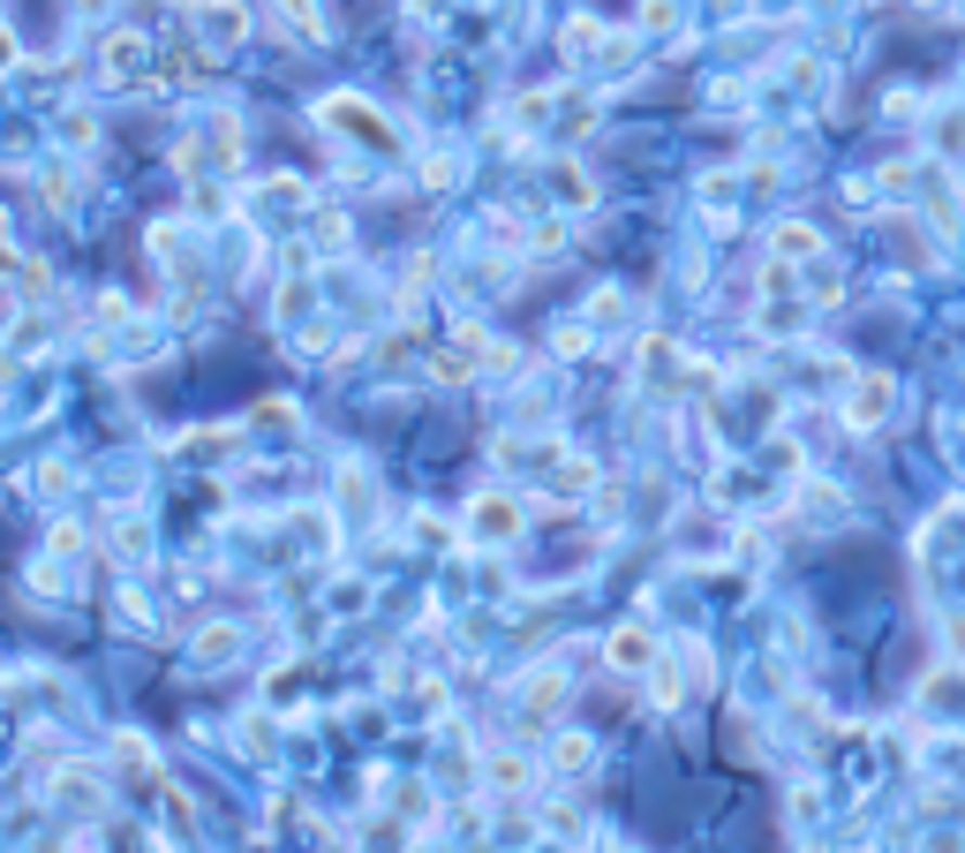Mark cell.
<instances>
[{
  "label": "cell",
  "mask_w": 965,
  "mask_h": 853,
  "mask_svg": "<svg viewBox=\"0 0 965 853\" xmlns=\"http://www.w3.org/2000/svg\"><path fill=\"white\" fill-rule=\"evenodd\" d=\"M648 658H656V642H648L642 627H619V635H612V665L634 673V665H648Z\"/></svg>",
  "instance_id": "2"
},
{
  "label": "cell",
  "mask_w": 965,
  "mask_h": 853,
  "mask_svg": "<svg viewBox=\"0 0 965 853\" xmlns=\"http://www.w3.org/2000/svg\"><path fill=\"white\" fill-rule=\"evenodd\" d=\"M551 763H558V771H566V778H574V771H589V763H596V755H589V740H581V733H566V740H558V755H551Z\"/></svg>",
  "instance_id": "5"
},
{
  "label": "cell",
  "mask_w": 965,
  "mask_h": 853,
  "mask_svg": "<svg viewBox=\"0 0 965 853\" xmlns=\"http://www.w3.org/2000/svg\"><path fill=\"white\" fill-rule=\"evenodd\" d=\"M814 250H822V234H814L807 219H785V227H777V257H814Z\"/></svg>",
  "instance_id": "3"
},
{
  "label": "cell",
  "mask_w": 965,
  "mask_h": 853,
  "mask_svg": "<svg viewBox=\"0 0 965 853\" xmlns=\"http://www.w3.org/2000/svg\"><path fill=\"white\" fill-rule=\"evenodd\" d=\"M890 400H898V393H890V378H860V393H852V408H845V416H852V431L883 423V416H890Z\"/></svg>",
  "instance_id": "1"
},
{
  "label": "cell",
  "mask_w": 965,
  "mask_h": 853,
  "mask_svg": "<svg viewBox=\"0 0 965 853\" xmlns=\"http://www.w3.org/2000/svg\"><path fill=\"white\" fill-rule=\"evenodd\" d=\"M921 8H951V0H921Z\"/></svg>",
  "instance_id": "6"
},
{
  "label": "cell",
  "mask_w": 965,
  "mask_h": 853,
  "mask_svg": "<svg viewBox=\"0 0 965 853\" xmlns=\"http://www.w3.org/2000/svg\"><path fill=\"white\" fill-rule=\"evenodd\" d=\"M476 536H513V507H505V499H483L476 507Z\"/></svg>",
  "instance_id": "4"
}]
</instances>
